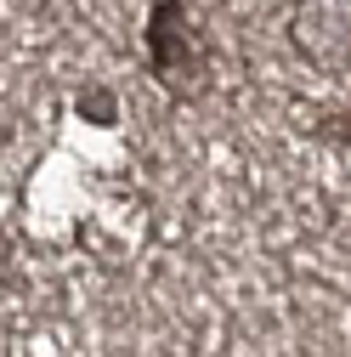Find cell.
<instances>
[{
    "label": "cell",
    "mask_w": 351,
    "mask_h": 357,
    "mask_svg": "<svg viewBox=\"0 0 351 357\" xmlns=\"http://www.w3.org/2000/svg\"><path fill=\"white\" fill-rule=\"evenodd\" d=\"M79 108H91V114H97L102 125L114 119V97H108V91H97V85H91V91H85V97H79Z\"/></svg>",
    "instance_id": "obj_3"
},
{
    "label": "cell",
    "mask_w": 351,
    "mask_h": 357,
    "mask_svg": "<svg viewBox=\"0 0 351 357\" xmlns=\"http://www.w3.org/2000/svg\"><path fill=\"white\" fill-rule=\"evenodd\" d=\"M142 46H148V68L153 79L164 85V91L176 102H198L210 91V46H204V34L193 29L187 6L182 0H153V12H148V34H142Z\"/></svg>",
    "instance_id": "obj_1"
},
{
    "label": "cell",
    "mask_w": 351,
    "mask_h": 357,
    "mask_svg": "<svg viewBox=\"0 0 351 357\" xmlns=\"http://www.w3.org/2000/svg\"><path fill=\"white\" fill-rule=\"evenodd\" d=\"M312 137L345 142V148H351V114H318V119H312Z\"/></svg>",
    "instance_id": "obj_2"
}]
</instances>
